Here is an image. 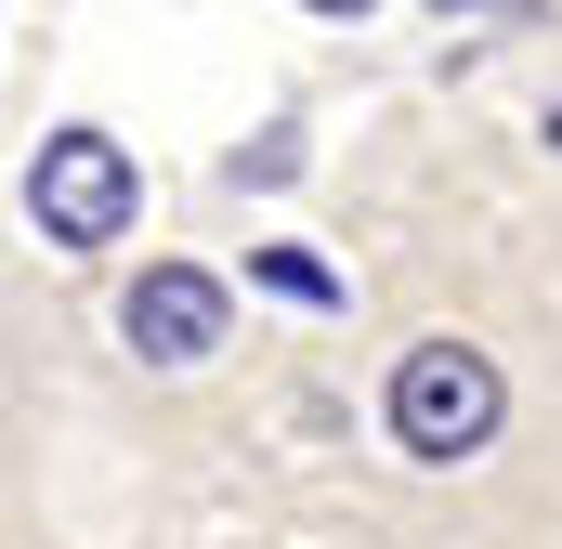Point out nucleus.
<instances>
[{"mask_svg": "<svg viewBox=\"0 0 562 549\" xmlns=\"http://www.w3.org/2000/svg\"><path fill=\"white\" fill-rule=\"evenodd\" d=\"M431 13H497V0H431Z\"/></svg>", "mask_w": 562, "mask_h": 549, "instance_id": "nucleus-6", "label": "nucleus"}, {"mask_svg": "<svg viewBox=\"0 0 562 549\" xmlns=\"http://www.w3.org/2000/svg\"><path fill=\"white\" fill-rule=\"evenodd\" d=\"M223 274H196V262H144L132 274V301H119V327H132V354H157V367H196V354H223Z\"/></svg>", "mask_w": 562, "mask_h": 549, "instance_id": "nucleus-3", "label": "nucleus"}, {"mask_svg": "<svg viewBox=\"0 0 562 549\" xmlns=\"http://www.w3.org/2000/svg\"><path fill=\"white\" fill-rule=\"evenodd\" d=\"M249 274H262V288H288V301H340V288H327V262H301V249H249Z\"/></svg>", "mask_w": 562, "mask_h": 549, "instance_id": "nucleus-4", "label": "nucleus"}, {"mask_svg": "<svg viewBox=\"0 0 562 549\" xmlns=\"http://www.w3.org/2000/svg\"><path fill=\"white\" fill-rule=\"evenodd\" d=\"M314 13H380V0H314Z\"/></svg>", "mask_w": 562, "mask_h": 549, "instance_id": "nucleus-5", "label": "nucleus"}, {"mask_svg": "<svg viewBox=\"0 0 562 549\" xmlns=\"http://www.w3.org/2000/svg\"><path fill=\"white\" fill-rule=\"evenodd\" d=\"M550 144H562V105H550Z\"/></svg>", "mask_w": 562, "mask_h": 549, "instance_id": "nucleus-7", "label": "nucleus"}, {"mask_svg": "<svg viewBox=\"0 0 562 549\" xmlns=\"http://www.w3.org/2000/svg\"><path fill=\"white\" fill-rule=\"evenodd\" d=\"M497 418H510V380H497V354H471V340H419V354L393 367V445L431 458V471L484 458Z\"/></svg>", "mask_w": 562, "mask_h": 549, "instance_id": "nucleus-1", "label": "nucleus"}, {"mask_svg": "<svg viewBox=\"0 0 562 549\" xmlns=\"http://www.w3.org/2000/svg\"><path fill=\"white\" fill-rule=\"evenodd\" d=\"M26 210H40V236H53V249H119V236H132V210H144L132 144L53 132V144H40V170H26Z\"/></svg>", "mask_w": 562, "mask_h": 549, "instance_id": "nucleus-2", "label": "nucleus"}]
</instances>
